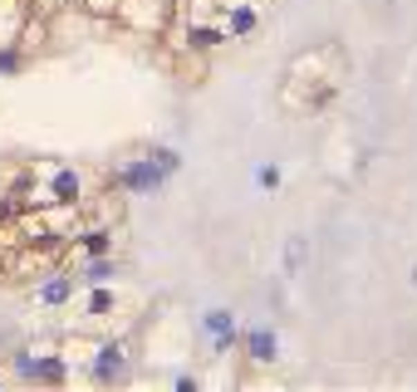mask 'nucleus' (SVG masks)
Here are the masks:
<instances>
[{
    "instance_id": "f257e3e1",
    "label": "nucleus",
    "mask_w": 417,
    "mask_h": 392,
    "mask_svg": "<svg viewBox=\"0 0 417 392\" xmlns=\"http://www.w3.org/2000/svg\"><path fill=\"white\" fill-rule=\"evenodd\" d=\"M123 373V348L118 344H103L98 348V382H109V377H118Z\"/></svg>"
},
{
    "instance_id": "f03ea898",
    "label": "nucleus",
    "mask_w": 417,
    "mask_h": 392,
    "mask_svg": "<svg viewBox=\"0 0 417 392\" xmlns=\"http://www.w3.org/2000/svg\"><path fill=\"white\" fill-rule=\"evenodd\" d=\"M250 353H255L260 363H266V353H275V339H266V333H255V339H250Z\"/></svg>"
}]
</instances>
